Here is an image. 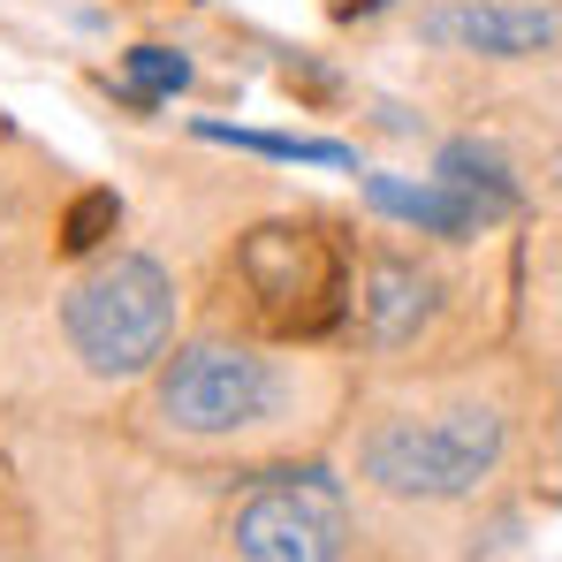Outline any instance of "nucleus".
Instances as JSON below:
<instances>
[{
    "mask_svg": "<svg viewBox=\"0 0 562 562\" xmlns=\"http://www.w3.org/2000/svg\"><path fill=\"white\" fill-rule=\"evenodd\" d=\"M205 145H236V153H259V160H289V168H358V145H335V137H289V130H236V122H190Z\"/></svg>",
    "mask_w": 562,
    "mask_h": 562,
    "instance_id": "obj_10",
    "label": "nucleus"
},
{
    "mask_svg": "<svg viewBox=\"0 0 562 562\" xmlns=\"http://www.w3.org/2000/svg\"><path fill=\"white\" fill-rule=\"evenodd\" d=\"M0 562H31V555H0Z\"/></svg>",
    "mask_w": 562,
    "mask_h": 562,
    "instance_id": "obj_13",
    "label": "nucleus"
},
{
    "mask_svg": "<svg viewBox=\"0 0 562 562\" xmlns=\"http://www.w3.org/2000/svg\"><path fill=\"white\" fill-rule=\"evenodd\" d=\"M281 342L259 335H198L176 358L153 366L145 387V418L168 441H198V449H228V441H267L296 411V366L274 358Z\"/></svg>",
    "mask_w": 562,
    "mask_h": 562,
    "instance_id": "obj_3",
    "label": "nucleus"
},
{
    "mask_svg": "<svg viewBox=\"0 0 562 562\" xmlns=\"http://www.w3.org/2000/svg\"><path fill=\"white\" fill-rule=\"evenodd\" d=\"M236 562H350V494L327 464L251 471L221 525Z\"/></svg>",
    "mask_w": 562,
    "mask_h": 562,
    "instance_id": "obj_5",
    "label": "nucleus"
},
{
    "mask_svg": "<svg viewBox=\"0 0 562 562\" xmlns=\"http://www.w3.org/2000/svg\"><path fill=\"white\" fill-rule=\"evenodd\" d=\"M122 236V198L106 183L77 190L69 205H61V228H54V244H61V259H99L106 244Z\"/></svg>",
    "mask_w": 562,
    "mask_h": 562,
    "instance_id": "obj_12",
    "label": "nucleus"
},
{
    "mask_svg": "<svg viewBox=\"0 0 562 562\" xmlns=\"http://www.w3.org/2000/svg\"><path fill=\"white\" fill-rule=\"evenodd\" d=\"M441 319V274L418 259V251H358V289H350V327H358V350L373 358H403L434 335Z\"/></svg>",
    "mask_w": 562,
    "mask_h": 562,
    "instance_id": "obj_7",
    "label": "nucleus"
},
{
    "mask_svg": "<svg viewBox=\"0 0 562 562\" xmlns=\"http://www.w3.org/2000/svg\"><path fill=\"white\" fill-rule=\"evenodd\" d=\"M350 289H358V251L327 213H267L251 228H236L228 259H221V319L236 335L259 342H327L350 319Z\"/></svg>",
    "mask_w": 562,
    "mask_h": 562,
    "instance_id": "obj_1",
    "label": "nucleus"
},
{
    "mask_svg": "<svg viewBox=\"0 0 562 562\" xmlns=\"http://www.w3.org/2000/svg\"><path fill=\"white\" fill-rule=\"evenodd\" d=\"M190 54L183 46H160V38H145V46H130L122 54V99L130 106H168V99L190 92Z\"/></svg>",
    "mask_w": 562,
    "mask_h": 562,
    "instance_id": "obj_11",
    "label": "nucleus"
},
{
    "mask_svg": "<svg viewBox=\"0 0 562 562\" xmlns=\"http://www.w3.org/2000/svg\"><path fill=\"white\" fill-rule=\"evenodd\" d=\"M366 205L387 213L395 228H418V236H434V244H471V236H486L494 228V213L464 198L457 183H441V176H366Z\"/></svg>",
    "mask_w": 562,
    "mask_h": 562,
    "instance_id": "obj_8",
    "label": "nucleus"
},
{
    "mask_svg": "<svg viewBox=\"0 0 562 562\" xmlns=\"http://www.w3.org/2000/svg\"><path fill=\"white\" fill-rule=\"evenodd\" d=\"M176 312H183V289H176V274L153 251H114V259H99L92 274L69 281V296H61V342H69V358L85 373L137 380L168 358Z\"/></svg>",
    "mask_w": 562,
    "mask_h": 562,
    "instance_id": "obj_4",
    "label": "nucleus"
},
{
    "mask_svg": "<svg viewBox=\"0 0 562 562\" xmlns=\"http://www.w3.org/2000/svg\"><path fill=\"white\" fill-rule=\"evenodd\" d=\"M434 176H441V183H457L464 198H479L494 221H509V213L525 205V183H517V168H509L494 145H479V137H449V145L434 153Z\"/></svg>",
    "mask_w": 562,
    "mask_h": 562,
    "instance_id": "obj_9",
    "label": "nucleus"
},
{
    "mask_svg": "<svg viewBox=\"0 0 562 562\" xmlns=\"http://www.w3.org/2000/svg\"><path fill=\"white\" fill-rule=\"evenodd\" d=\"M555 190H562V160H555Z\"/></svg>",
    "mask_w": 562,
    "mask_h": 562,
    "instance_id": "obj_14",
    "label": "nucleus"
},
{
    "mask_svg": "<svg viewBox=\"0 0 562 562\" xmlns=\"http://www.w3.org/2000/svg\"><path fill=\"white\" fill-rule=\"evenodd\" d=\"M509 464V411L486 395H426L387 403L358 426V479L387 502H471L494 471Z\"/></svg>",
    "mask_w": 562,
    "mask_h": 562,
    "instance_id": "obj_2",
    "label": "nucleus"
},
{
    "mask_svg": "<svg viewBox=\"0 0 562 562\" xmlns=\"http://www.w3.org/2000/svg\"><path fill=\"white\" fill-rule=\"evenodd\" d=\"M411 31L457 61H548L562 54V0H426Z\"/></svg>",
    "mask_w": 562,
    "mask_h": 562,
    "instance_id": "obj_6",
    "label": "nucleus"
}]
</instances>
